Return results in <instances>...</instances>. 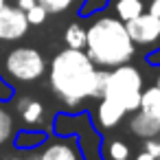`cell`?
<instances>
[{
    "label": "cell",
    "instance_id": "cell-1",
    "mask_svg": "<svg viewBox=\"0 0 160 160\" xmlns=\"http://www.w3.org/2000/svg\"><path fill=\"white\" fill-rule=\"evenodd\" d=\"M108 70L97 68L83 48H64L51 59L48 83L66 108H79L86 99H101Z\"/></svg>",
    "mask_w": 160,
    "mask_h": 160
},
{
    "label": "cell",
    "instance_id": "cell-2",
    "mask_svg": "<svg viewBox=\"0 0 160 160\" xmlns=\"http://www.w3.org/2000/svg\"><path fill=\"white\" fill-rule=\"evenodd\" d=\"M86 55L99 68H116L127 64L134 53L136 44L132 42L125 22L112 16L97 18L86 29Z\"/></svg>",
    "mask_w": 160,
    "mask_h": 160
},
{
    "label": "cell",
    "instance_id": "cell-3",
    "mask_svg": "<svg viewBox=\"0 0 160 160\" xmlns=\"http://www.w3.org/2000/svg\"><path fill=\"white\" fill-rule=\"evenodd\" d=\"M142 90H145V83H142L140 70L127 62V64H121V66L108 70L101 97L116 101V103L129 114V112L138 110Z\"/></svg>",
    "mask_w": 160,
    "mask_h": 160
},
{
    "label": "cell",
    "instance_id": "cell-4",
    "mask_svg": "<svg viewBox=\"0 0 160 160\" xmlns=\"http://www.w3.org/2000/svg\"><path fill=\"white\" fill-rule=\"evenodd\" d=\"M5 70L16 81H22V83L38 81L46 72V59L38 48L18 46L9 51V55L5 57Z\"/></svg>",
    "mask_w": 160,
    "mask_h": 160
},
{
    "label": "cell",
    "instance_id": "cell-5",
    "mask_svg": "<svg viewBox=\"0 0 160 160\" xmlns=\"http://www.w3.org/2000/svg\"><path fill=\"white\" fill-rule=\"evenodd\" d=\"M125 29H127L132 42H134L136 46H147V48H151V46H158V44H160V18L151 16L149 11H147V13L142 11L140 16L127 20V22H125Z\"/></svg>",
    "mask_w": 160,
    "mask_h": 160
},
{
    "label": "cell",
    "instance_id": "cell-6",
    "mask_svg": "<svg viewBox=\"0 0 160 160\" xmlns=\"http://www.w3.org/2000/svg\"><path fill=\"white\" fill-rule=\"evenodd\" d=\"M29 27L31 24L27 20V13L20 7L5 5L0 9V40L2 42H16V40L24 38Z\"/></svg>",
    "mask_w": 160,
    "mask_h": 160
},
{
    "label": "cell",
    "instance_id": "cell-7",
    "mask_svg": "<svg viewBox=\"0 0 160 160\" xmlns=\"http://www.w3.org/2000/svg\"><path fill=\"white\" fill-rule=\"evenodd\" d=\"M24 160H81V153L70 140H51L40 151L31 149Z\"/></svg>",
    "mask_w": 160,
    "mask_h": 160
},
{
    "label": "cell",
    "instance_id": "cell-8",
    "mask_svg": "<svg viewBox=\"0 0 160 160\" xmlns=\"http://www.w3.org/2000/svg\"><path fill=\"white\" fill-rule=\"evenodd\" d=\"M125 116H127V112H125L116 101L101 97L99 108H97V125H99L101 129H112V127H116Z\"/></svg>",
    "mask_w": 160,
    "mask_h": 160
},
{
    "label": "cell",
    "instance_id": "cell-9",
    "mask_svg": "<svg viewBox=\"0 0 160 160\" xmlns=\"http://www.w3.org/2000/svg\"><path fill=\"white\" fill-rule=\"evenodd\" d=\"M13 99H16V97H13ZM16 112H18V116H20L27 125H38V123L42 121V116H44V105H42L38 99H33V97H29V94H22V97L16 99Z\"/></svg>",
    "mask_w": 160,
    "mask_h": 160
},
{
    "label": "cell",
    "instance_id": "cell-10",
    "mask_svg": "<svg viewBox=\"0 0 160 160\" xmlns=\"http://www.w3.org/2000/svg\"><path fill=\"white\" fill-rule=\"evenodd\" d=\"M129 114H132L129 116V132L134 136H138V138H153V136L160 134V123L153 121L151 116H147L145 112L134 110Z\"/></svg>",
    "mask_w": 160,
    "mask_h": 160
},
{
    "label": "cell",
    "instance_id": "cell-11",
    "mask_svg": "<svg viewBox=\"0 0 160 160\" xmlns=\"http://www.w3.org/2000/svg\"><path fill=\"white\" fill-rule=\"evenodd\" d=\"M13 147L18 151H31V149H38L46 142V134L42 129H22L18 134H13Z\"/></svg>",
    "mask_w": 160,
    "mask_h": 160
},
{
    "label": "cell",
    "instance_id": "cell-12",
    "mask_svg": "<svg viewBox=\"0 0 160 160\" xmlns=\"http://www.w3.org/2000/svg\"><path fill=\"white\" fill-rule=\"evenodd\" d=\"M138 110L145 112L147 116H151L153 121L160 123V90L153 86V88H147L142 90V97H140V103H138Z\"/></svg>",
    "mask_w": 160,
    "mask_h": 160
},
{
    "label": "cell",
    "instance_id": "cell-13",
    "mask_svg": "<svg viewBox=\"0 0 160 160\" xmlns=\"http://www.w3.org/2000/svg\"><path fill=\"white\" fill-rule=\"evenodd\" d=\"M114 11H116V18L127 22L136 16H140L145 11V2L142 0H116L114 2Z\"/></svg>",
    "mask_w": 160,
    "mask_h": 160
},
{
    "label": "cell",
    "instance_id": "cell-14",
    "mask_svg": "<svg viewBox=\"0 0 160 160\" xmlns=\"http://www.w3.org/2000/svg\"><path fill=\"white\" fill-rule=\"evenodd\" d=\"M16 134V123H13V114L2 108V103H0V147L7 145Z\"/></svg>",
    "mask_w": 160,
    "mask_h": 160
},
{
    "label": "cell",
    "instance_id": "cell-15",
    "mask_svg": "<svg viewBox=\"0 0 160 160\" xmlns=\"http://www.w3.org/2000/svg\"><path fill=\"white\" fill-rule=\"evenodd\" d=\"M103 156L105 160H127L129 158V145H125L123 140H108L103 147Z\"/></svg>",
    "mask_w": 160,
    "mask_h": 160
},
{
    "label": "cell",
    "instance_id": "cell-16",
    "mask_svg": "<svg viewBox=\"0 0 160 160\" xmlns=\"http://www.w3.org/2000/svg\"><path fill=\"white\" fill-rule=\"evenodd\" d=\"M64 40H66L68 48H83V46H86V29H83L79 22H75V24H70V27L66 29Z\"/></svg>",
    "mask_w": 160,
    "mask_h": 160
},
{
    "label": "cell",
    "instance_id": "cell-17",
    "mask_svg": "<svg viewBox=\"0 0 160 160\" xmlns=\"http://www.w3.org/2000/svg\"><path fill=\"white\" fill-rule=\"evenodd\" d=\"M38 5H42L48 13H64L75 5V0H38Z\"/></svg>",
    "mask_w": 160,
    "mask_h": 160
},
{
    "label": "cell",
    "instance_id": "cell-18",
    "mask_svg": "<svg viewBox=\"0 0 160 160\" xmlns=\"http://www.w3.org/2000/svg\"><path fill=\"white\" fill-rule=\"evenodd\" d=\"M24 13H27V20H29L31 27H40V24H44V22H46V16H48V11H46L42 5H38V2H35L29 11H24Z\"/></svg>",
    "mask_w": 160,
    "mask_h": 160
},
{
    "label": "cell",
    "instance_id": "cell-19",
    "mask_svg": "<svg viewBox=\"0 0 160 160\" xmlns=\"http://www.w3.org/2000/svg\"><path fill=\"white\" fill-rule=\"evenodd\" d=\"M110 0H83V7H81V16H90L94 11H101L108 7Z\"/></svg>",
    "mask_w": 160,
    "mask_h": 160
},
{
    "label": "cell",
    "instance_id": "cell-20",
    "mask_svg": "<svg viewBox=\"0 0 160 160\" xmlns=\"http://www.w3.org/2000/svg\"><path fill=\"white\" fill-rule=\"evenodd\" d=\"M13 97H16L13 86L5 79V75H0V103H7V101H11Z\"/></svg>",
    "mask_w": 160,
    "mask_h": 160
},
{
    "label": "cell",
    "instance_id": "cell-21",
    "mask_svg": "<svg viewBox=\"0 0 160 160\" xmlns=\"http://www.w3.org/2000/svg\"><path fill=\"white\" fill-rule=\"evenodd\" d=\"M145 151L153 160H160V134L153 136V138H145Z\"/></svg>",
    "mask_w": 160,
    "mask_h": 160
},
{
    "label": "cell",
    "instance_id": "cell-22",
    "mask_svg": "<svg viewBox=\"0 0 160 160\" xmlns=\"http://www.w3.org/2000/svg\"><path fill=\"white\" fill-rule=\"evenodd\" d=\"M149 13L160 18V0H151V2H149Z\"/></svg>",
    "mask_w": 160,
    "mask_h": 160
},
{
    "label": "cell",
    "instance_id": "cell-23",
    "mask_svg": "<svg viewBox=\"0 0 160 160\" xmlns=\"http://www.w3.org/2000/svg\"><path fill=\"white\" fill-rule=\"evenodd\" d=\"M35 2H38V0H18V5H16V7H20L22 11H29Z\"/></svg>",
    "mask_w": 160,
    "mask_h": 160
},
{
    "label": "cell",
    "instance_id": "cell-24",
    "mask_svg": "<svg viewBox=\"0 0 160 160\" xmlns=\"http://www.w3.org/2000/svg\"><path fill=\"white\" fill-rule=\"evenodd\" d=\"M2 160H24V156H20V153H9V156H5Z\"/></svg>",
    "mask_w": 160,
    "mask_h": 160
},
{
    "label": "cell",
    "instance_id": "cell-25",
    "mask_svg": "<svg viewBox=\"0 0 160 160\" xmlns=\"http://www.w3.org/2000/svg\"><path fill=\"white\" fill-rule=\"evenodd\" d=\"M156 88L160 90V75H158V79H156Z\"/></svg>",
    "mask_w": 160,
    "mask_h": 160
},
{
    "label": "cell",
    "instance_id": "cell-26",
    "mask_svg": "<svg viewBox=\"0 0 160 160\" xmlns=\"http://www.w3.org/2000/svg\"><path fill=\"white\" fill-rule=\"evenodd\" d=\"M5 5H7V0H0V9H2Z\"/></svg>",
    "mask_w": 160,
    "mask_h": 160
}]
</instances>
